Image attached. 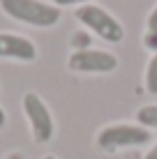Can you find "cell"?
I'll return each instance as SVG.
<instances>
[{
    "label": "cell",
    "instance_id": "obj_16",
    "mask_svg": "<svg viewBox=\"0 0 157 159\" xmlns=\"http://www.w3.org/2000/svg\"><path fill=\"white\" fill-rule=\"evenodd\" d=\"M42 159H56V157H53V155H46V157H42Z\"/></svg>",
    "mask_w": 157,
    "mask_h": 159
},
{
    "label": "cell",
    "instance_id": "obj_4",
    "mask_svg": "<svg viewBox=\"0 0 157 159\" xmlns=\"http://www.w3.org/2000/svg\"><path fill=\"white\" fill-rule=\"evenodd\" d=\"M21 106H23V113L28 118L32 141L35 143H48L56 134V125H53V116L44 104V99L37 92H25L23 99H21Z\"/></svg>",
    "mask_w": 157,
    "mask_h": 159
},
{
    "label": "cell",
    "instance_id": "obj_15",
    "mask_svg": "<svg viewBox=\"0 0 157 159\" xmlns=\"http://www.w3.org/2000/svg\"><path fill=\"white\" fill-rule=\"evenodd\" d=\"M5 159H23V155H21V152H9Z\"/></svg>",
    "mask_w": 157,
    "mask_h": 159
},
{
    "label": "cell",
    "instance_id": "obj_3",
    "mask_svg": "<svg viewBox=\"0 0 157 159\" xmlns=\"http://www.w3.org/2000/svg\"><path fill=\"white\" fill-rule=\"evenodd\" d=\"M150 141V129L141 127V125H127L118 122L109 125L97 131V148L104 152H118L122 148H139Z\"/></svg>",
    "mask_w": 157,
    "mask_h": 159
},
{
    "label": "cell",
    "instance_id": "obj_9",
    "mask_svg": "<svg viewBox=\"0 0 157 159\" xmlns=\"http://www.w3.org/2000/svg\"><path fill=\"white\" fill-rule=\"evenodd\" d=\"M72 46H74V51H85V48H90V35L88 32H76V35L72 37Z\"/></svg>",
    "mask_w": 157,
    "mask_h": 159
},
{
    "label": "cell",
    "instance_id": "obj_6",
    "mask_svg": "<svg viewBox=\"0 0 157 159\" xmlns=\"http://www.w3.org/2000/svg\"><path fill=\"white\" fill-rule=\"evenodd\" d=\"M0 58L19 60V62H32V60H37V46L23 35L0 32Z\"/></svg>",
    "mask_w": 157,
    "mask_h": 159
},
{
    "label": "cell",
    "instance_id": "obj_1",
    "mask_svg": "<svg viewBox=\"0 0 157 159\" xmlns=\"http://www.w3.org/2000/svg\"><path fill=\"white\" fill-rule=\"evenodd\" d=\"M0 9L9 19L35 28H51L60 21V9L42 0H0Z\"/></svg>",
    "mask_w": 157,
    "mask_h": 159
},
{
    "label": "cell",
    "instance_id": "obj_13",
    "mask_svg": "<svg viewBox=\"0 0 157 159\" xmlns=\"http://www.w3.org/2000/svg\"><path fill=\"white\" fill-rule=\"evenodd\" d=\"M143 159H157V143H155L153 148H150L148 152H145V157H143Z\"/></svg>",
    "mask_w": 157,
    "mask_h": 159
},
{
    "label": "cell",
    "instance_id": "obj_2",
    "mask_svg": "<svg viewBox=\"0 0 157 159\" xmlns=\"http://www.w3.org/2000/svg\"><path fill=\"white\" fill-rule=\"evenodd\" d=\"M74 19L79 21L83 28L93 30L99 39L109 42V44H120L125 39V28L122 23L116 19L113 14H109L104 7L99 5H81V7L74 12Z\"/></svg>",
    "mask_w": 157,
    "mask_h": 159
},
{
    "label": "cell",
    "instance_id": "obj_10",
    "mask_svg": "<svg viewBox=\"0 0 157 159\" xmlns=\"http://www.w3.org/2000/svg\"><path fill=\"white\" fill-rule=\"evenodd\" d=\"M143 44H145V48H150L153 53H157V32H145V37H143Z\"/></svg>",
    "mask_w": 157,
    "mask_h": 159
},
{
    "label": "cell",
    "instance_id": "obj_7",
    "mask_svg": "<svg viewBox=\"0 0 157 159\" xmlns=\"http://www.w3.org/2000/svg\"><path fill=\"white\" fill-rule=\"evenodd\" d=\"M136 122L145 129H157V104H148L136 111Z\"/></svg>",
    "mask_w": 157,
    "mask_h": 159
},
{
    "label": "cell",
    "instance_id": "obj_14",
    "mask_svg": "<svg viewBox=\"0 0 157 159\" xmlns=\"http://www.w3.org/2000/svg\"><path fill=\"white\" fill-rule=\"evenodd\" d=\"M5 122H7V116H5V108L0 106V129L5 127Z\"/></svg>",
    "mask_w": 157,
    "mask_h": 159
},
{
    "label": "cell",
    "instance_id": "obj_11",
    "mask_svg": "<svg viewBox=\"0 0 157 159\" xmlns=\"http://www.w3.org/2000/svg\"><path fill=\"white\" fill-rule=\"evenodd\" d=\"M90 2H93V0H53V5H56L58 9L60 7H72V5H79L81 7V5H90Z\"/></svg>",
    "mask_w": 157,
    "mask_h": 159
},
{
    "label": "cell",
    "instance_id": "obj_12",
    "mask_svg": "<svg viewBox=\"0 0 157 159\" xmlns=\"http://www.w3.org/2000/svg\"><path fill=\"white\" fill-rule=\"evenodd\" d=\"M145 28L150 32H157V5L153 7V12L148 14V21H145Z\"/></svg>",
    "mask_w": 157,
    "mask_h": 159
},
{
    "label": "cell",
    "instance_id": "obj_8",
    "mask_svg": "<svg viewBox=\"0 0 157 159\" xmlns=\"http://www.w3.org/2000/svg\"><path fill=\"white\" fill-rule=\"evenodd\" d=\"M145 90L150 95H157V53H153L145 67Z\"/></svg>",
    "mask_w": 157,
    "mask_h": 159
},
{
    "label": "cell",
    "instance_id": "obj_5",
    "mask_svg": "<svg viewBox=\"0 0 157 159\" xmlns=\"http://www.w3.org/2000/svg\"><path fill=\"white\" fill-rule=\"evenodd\" d=\"M67 67L76 74H111L118 69V58L109 51L85 48V51H74L69 56Z\"/></svg>",
    "mask_w": 157,
    "mask_h": 159
}]
</instances>
